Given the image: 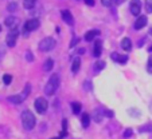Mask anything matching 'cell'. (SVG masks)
I'll list each match as a JSON object with an SVG mask.
<instances>
[{
	"label": "cell",
	"instance_id": "6da1fadb",
	"mask_svg": "<svg viewBox=\"0 0 152 139\" xmlns=\"http://www.w3.org/2000/svg\"><path fill=\"white\" fill-rule=\"evenodd\" d=\"M58 87H59V76H58V74H54V75H51L47 84L45 86V94L51 97V95L55 94V91L58 90Z\"/></svg>",
	"mask_w": 152,
	"mask_h": 139
},
{
	"label": "cell",
	"instance_id": "7a4b0ae2",
	"mask_svg": "<svg viewBox=\"0 0 152 139\" xmlns=\"http://www.w3.org/2000/svg\"><path fill=\"white\" fill-rule=\"evenodd\" d=\"M35 123H37V119L31 111L26 110L22 112V125L26 130H32L35 127Z\"/></svg>",
	"mask_w": 152,
	"mask_h": 139
},
{
	"label": "cell",
	"instance_id": "3957f363",
	"mask_svg": "<svg viewBox=\"0 0 152 139\" xmlns=\"http://www.w3.org/2000/svg\"><path fill=\"white\" fill-rule=\"evenodd\" d=\"M54 47H55V40L53 39V37H45V39L39 43V50L43 52L51 51Z\"/></svg>",
	"mask_w": 152,
	"mask_h": 139
},
{
	"label": "cell",
	"instance_id": "277c9868",
	"mask_svg": "<svg viewBox=\"0 0 152 139\" xmlns=\"http://www.w3.org/2000/svg\"><path fill=\"white\" fill-rule=\"evenodd\" d=\"M47 107H49V103H47V100L45 99L43 97L38 98V99L35 100V110H37V112H38V114L46 112Z\"/></svg>",
	"mask_w": 152,
	"mask_h": 139
},
{
	"label": "cell",
	"instance_id": "5b68a950",
	"mask_svg": "<svg viewBox=\"0 0 152 139\" xmlns=\"http://www.w3.org/2000/svg\"><path fill=\"white\" fill-rule=\"evenodd\" d=\"M18 36H19V30L18 28H12L11 31L8 32V35H7V45L8 47H14L15 44H16V39Z\"/></svg>",
	"mask_w": 152,
	"mask_h": 139
},
{
	"label": "cell",
	"instance_id": "8992f818",
	"mask_svg": "<svg viewBox=\"0 0 152 139\" xmlns=\"http://www.w3.org/2000/svg\"><path fill=\"white\" fill-rule=\"evenodd\" d=\"M39 26H40V23L38 19H30V20H27L26 24H24V31H26V34L27 32H32L39 28Z\"/></svg>",
	"mask_w": 152,
	"mask_h": 139
},
{
	"label": "cell",
	"instance_id": "52a82bcc",
	"mask_svg": "<svg viewBox=\"0 0 152 139\" xmlns=\"http://www.w3.org/2000/svg\"><path fill=\"white\" fill-rule=\"evenodd\" d=\"M129 9H131V14H132L133 16H139L141 12V1L140 0H131V7H129Z\"/></svg>",
	"mask_w": 152,
	"mask_h": 139
},
{
	"label": "cell",
	"instance_id": "ba28073f",
	"mask_svg": "<svg viewBox=\"0 0 152 139\" xmlns=\"http://www.w3.org/2000/svg\"><path fill=\"white\" fill-rule=\"evenodd\" d=\"M4 23H6V26L8 27L10 30L18 28V26H19V19H18V17H15V16H8Z\"/></svg>",
	"mask_w": 152,
	"mask_h": 139
},
{
	"label": "cell",
	"instance_id": "9c48e42d",
	"mask_svg": "<svg viewBox=\"0 0 152 139\" xmlns=\"http://www.w3.org/2000/svg\"><path fill=\"white\" fill-rule=\"evenodd\" d=\"M62 19L65 20V23L69 24V26H73V24H74V17H73L72 12L67 11V9H63L62 11Z\"/></svg>",
	"mask_w": 152,
	"mask_h": 139
},
{
	"label": "cell",
	"instance_id": "30bf717a",
	"mask_svg": "<svg viewBox=\"0 0 152 139\" xmlns=\"http://www.w3.org/2000/svg\"><path fill=\"white\" fill-rule=\"evenodd\" d=\"M98 35H100V31L98 30H90V31H88L85 34V40L86 42H92L94 37H97Z\"/></svg>",
	"mask_w": 152,
	"mask_h": 139
},
{
	"label": "cell",
	"instance_id": "8fae6325",
	"mask_svg": "<svg viewBox=\"0 0 152 139\" xmlns=\"http://www.w3.org/2000/svg\"><path fill=\"white\" fill-rule=\"evenodd\" d=\"M145 24H147V16H139L135 23V28L141 30L143 27H145Z\"/></svg>",
	"mask_w": 152,
	"mask_h": 139
},
{
	"label": "cell",
	"instance_id": "7c38bea8",
	"mask_svg": "<svg viewBox=\"0 0 152 139\" xmlns=\"http://www.w3.org/2000/svg\"><path fill=\"white\" fill-rule=\"evenodd\" d=\"M112 59H113V60H116L117 63H120V64H125V63L128 62V56H126V55L112 54Z\"/></svg>",
	"mask_w": 152,
	"mask_h": 139
},
{
	"label": "cell",
	"instance_id": "4fadbf2b",
	"mask_svg": "<svg viewBox=\"0 0 152 139\" xmlns=\"http://www.w3.org/2000/svg\"><path fill=\"white\" fill-rule=\"evenodd\" d=\"M8 100L11 103H14V104H20V103L24 100V98H23L22 94H18V95H12V97H10Z\"/></svg>",
	"mask_w": 152,
	"mask_h": 139
},
{
	"label": "cell",
	"instance_id": "5bb4252c",
	"mask_svg": "<svg viewBox=\"0 0 152 139\" xmlns=\"http://www.w3.org/2000/svg\"><path fill=\"white\" fill-rule=\"evenodd\" d=\"M101 52H102V43L100 40H97L94 44V48H93V54H94L96 58H98L101 55Z\"/></svg>",
	"mask_w": 152,
	"mask_h": 139
},
{
	"label": "cell",
	"instance_id": "9a60e30c",
	"mask_svg": "<svg viewBox=\"0 0 152 139\" xmlns=\"http://www.w3.org/2000/svg\"><path fill=\"white\" fill-rule=\"evenodd\" d=\"M53 67H54V60L53 59H46V62L43 63V71H46V72H49V71H51L53 70Z\"/></svg>",
	"mask_w": 152,
	"mask_h": 139
},
{
	"label": "cell",
	"instance_id": "2e32d148",
	"mask_svg": "<svg viewBox=\"0 0 152 139\" xmlns=\"http://www.w3.org/2000/svg\"><path fill=\"white\" fill-rule=\"evenodd\" d=\"M121 47H123L124 51H129V50H131V47H132L131 39H129V37H124L123 42H121Z\"/></svg>",
	"mask_w": 152,
	"mask_h": 139
},
{
	"label": "cell",
	"instance_id": "e0dca14e",
	"mask_svg": "<svg viewBox=\"0 0 152 139\" xmlns=\"http://www.w3.org/2000/svg\"><path fill=\"white\" fill-rule=\"evenodd\" d=\"M81 123H82V127H89L90 125V115L89 114H83L82 118H81Z\"/></svg>",
	"mask_w": 152,
	"mask_h": 139
},
{
	"label": "cell",
	"instance_id": "ac0fdd59",
	"mask_svg": "<svg viewBox=\"0 0 152 139\" xmlns=\"http://www.w3.org/2000/svg\"><path fill=\"white\" fill-rule=\"evenodd\" d=\"M80 67H81V59L80 58H75V59L73 60V64H72V71L75 74V72L80 70Z\"/></svg>",
	"mask_w": 152,
	"mask_h": 139
},
{
	"label": "cell",
	"instance_id": "d6986e66",
	"mask_svg": "<svg viewBox=\"0 0 152 139\" xmlns=\"http://www.w3.org/2000/svg\"><path fill=\"white\" fill-rule=\"evenodd\" d=\"M81 103L80 102H73L72 103V110H73V114H80L81 112Z\"/></svg>",
	"mask_w": 152,
	"mask_h": 139
},
{
	"label": "cell",
	"instance_id": "ffe728a7",
	"mask_svg": "<svg viewBox=\"0 0 152 139\" xmlns=\"http://www.w3.org/2000/svg\"><path fill=\"white\" fill-rule=\"evenodd\" d=\"M35 1H37V0H23V7L24 8H27V9L32 8L34 4H35Z\"/></svg>",
	"mask_w": 152,
	"mask_h": 139
},
{
	"label": "cell",
	"instance_id": "44dd1931",
	"mask_svg": "<svg viewBox=\"0 0 152 139\" xmlns=\"http://www.w3.org/2000/svg\"><path fill=\"white\" fill-rule=\"evenodd\" d=\"M11 82H12V76H11V75H10V74L4 75V76H3V83H4V84L8 86V84H11Z\"/></svg>",
	"mask_w": 152,
	"mask_h": 139
},
{
	"label": "cell",
	"instance_id": "7402d4cb",
	"mask_svg": "<svg viewBox=\"0 0 152 139\" xmlns=\"http://www.w3.org/2000/svg\"><path fill=\"white\" fill-rule=\"evenodd\" d=\"M7 9H8L10 12H15L18 9V4L16 3H10L8 6H7Z\"/></svg>",
	"mask_w": 152,
	"mask_h": 139
},
{
	"label": "cell",
	"instance_id": "603a6c76",
	"mask_svg": "<svg viewBox=\"0 0 152 139\" xmlns=\"http://www.w3.org/2000/svg\"><path fill=\"white\" fill-rule=\"evenodd\" d=\"M94 120H96V122H101V120H102L101 110H98V111H96V112H94Z\"/></svg>",
	"mask_w": 152,
	"mask_h": 139
},
{
	"label": "cell",
	"instance_id": "cb8c5ba5",
	"mask_svg": "<svg viewBox=\"0 0 152 139\" xmlns=\"http://www.w3.org/2000/svg\"><path fill=\"white\" fill-rule=\"evenodd\" d=\"M105 67V62H102V60H100V62L96 63V70L97 71H100V70H102V68Z\"/></svg>",
	"mask_w": 152,
	"mask_h": 139
},
{
	"label": "cell",
	"instance_id": "d4e9b609",
	"mask_svg": "<svg viewBox=\"0 0 152 139\" xmlns=\"http://www.w3.org/2000/svg\"><path fill=\"white\" fill-rule=\"evenodd\" d=\"M145 8H147V11L151 14L152 12V0H145Z\"/></svg>",
	"mask_w": 152,
	"mask_h": 139
},
{
	"label": "cell",
	"instance_id": "484cf974",
	"mask_svg": "<svg viewBox=\"0 0 152 139\" xmlns=\"http://www.w3.org/2000/svg\"><path fill=\"white\" fill-rule=\"evenodd\" d=\"M147 71H148L149 74H152V56H149V59H148V64H147Z\"/></svg>",
	"mask_w": 152,
	"mask_h": 139
},
{
	"label": "cell",
	"instance_id": "4316f807",
	"mask_svg": "<svg viewBox=\"0 0 152 139\" xmlns=\"http://www.w3.org/2000/svg\"><path fill=\"white\" fill-rule=\"evenodd\" d=\"M132 134H133V131L131 128H128V130L124 131V138H129V136H132Z\"/></svg>",
	"mask_w": 152,
	"mask_h": 139
},
{
	"label": "cell",
	"instance_id": "83f0119b",
	"mask_svg": "<svg viewBox=\"0 0 152 139\" xmlns=\"http://www.w3.org/2000/svg\"><path fill=\"white\" fill-rule=\"evenodd\" d=\"M26 58H27V60H28V62H32V60H34V55L31 54V52L30 51H27V54H26Z\"/></svg>",
	"mask_w": 152,
	"mask_h": 139
},
{
	"label": "cell",
	"instance_id": "f1b7e54d",
	"mask_svg": "<svg viewBox=\"0 0 152 139\" xmlns=\"http://www.w3.org/2000/svg\"><path fill=\"white\" fill-rule=\"evenodd\" d=\"M101 3H102V6H105V7H110L112 0H101Z\"/></svg>",
	"mask_w": 152,
	"mask_h": 139
},
{
	"label": "cell",
	"instance_id": "f546056e",
	"mask_svg": "<svg viewBox=\"0 0 152 139\" xmlns=\"http://www.w3.org/2000/svg\"><path fill=\"white\" fill-rule=\"evenodd\" d=\"M83 1H85V4H88V6H90V7L94 6V0H83Z\"/></svg>",
	"mask_w": 152,
	"mask_h": 139
},
{
	"label": "cell",
	"instance_id": "4dcf8cb0",
	"mask_svg": "<svg viewBox=\"0 0 152 139\" xmlns=\"http://www.w3.org/2000/svg\"><path fill=\"white\" fill-rule=\"evenodd\" d=\"M77 43H78V37H77V36L73 37L72 43H70V47H74V44H77Z\"/></svg>",
	"mask_w": 152,
	"mask_h": 139
},
{
	"label": "cell",
	"instance_id": "1f68e13d",
	"mask_svg": "<svg viewBox=\"0 0 152 139\" xmlns=\"http://www.w3.org/2000/svg\"><path fill=\"white\" fill-rule=\"evenodd\" d=\"M105 115H106V117H108V118H113V111H108V110H106L105 111Z\"/></svg>",
	"mask_w": 152,
	"mask_h": 139
},
{
	"label": "cell",
	"instance_id": "d6a6232c",
	"mask_svg": "<svg viewBox=\"0 0 152 139\" xmlns=\"http://www.w3.org/2000/svg\"><path fill=\"white\" fill-rule=\"evenodd\" d=\"M124 1H125V0H115V3L117 4V6H120V4H123Z\"/></svg>",
	"mask_w": 152,
	"mask_h": 139
},
{
	"label": "cell",
	"instance_id": "836d02e7",
	"mask_svg": "<svg viewBox=\"0 0 152 139\" xmlns=\"http://www.w3.org/2000/svg\"><path fill=\"white\" fill-rule=\"evenodd\" d=\"M78 54H80V55L85 54V50H83V48H81V50H80V51H78Z\"/></svg>",
	"mask_w": 152,
	"mask_h": 139
},
{
	"label": "cell",
	"instance_id": "e575fe53",
	"mask_svg": "<svg viewBox=\"0 0 152 139\" xmlns=\"http://www.w3.org/2000/svg\"><path fill=\"white\" fill-rule=\"evenodd\" d=\"M149 51H152V45H151V47H149Z\"/></svg>",
	"mask_w": 152,
	"mask_h": 139
},
{
	"label": "cell",
	"instance_id": "d590c367",
	"mask_svg": "<svg viewBox=\"0 0 152 139\" xmlns=\"http://www.w3.org/2000/svg\"><path fill=\"white\" fill-rule=\"evenodd\" d=\"M51 139H61V138H51Z\"/></svg>",
	"mask_w": 152,
	"mask_h": 139
},
{
	"label": "cell",
	"instance_id": "8d00e7d4",
	"mask_svg": "<svg viewBox=\"0 0 152 139\" xmlns=\"http://www.w3.org/2000/svg\"><path fill=\"white\" fill-rule=\"evenodd\" d=\"M0 31H1V26H0Z\"/></svg>",
	"mask_w": 152,
	"mask_h": 139
}]
</instances>
